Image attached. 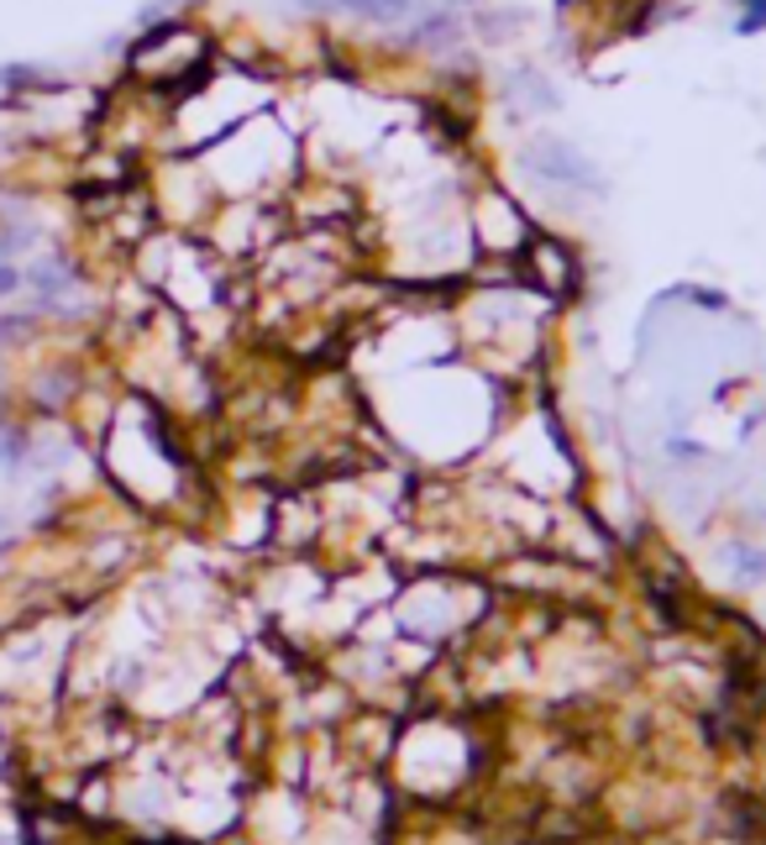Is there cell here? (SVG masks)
I'll return each mask as SVG.
<instances>
[{
	"instance_id": "1",
	"label": "cell",
	"mask_w": 766,
	"mask_h": 845,
	"mask_svg": "<svg viewBox=\"0 0 766 845\" xmlns=\"http://www.w3.org/2000/svg\"><path fill=\"white\" fill-rule=\"evenodd\" d=\"M258 111H273V69H252V64H221L205 74L200 84H190L179 100L164 105V132L168 147L200 158L205 147H216L221 137H232L241 121H252Z\"/></svg>"
},
{
	"instance_id": "2",
	"label": "cell",
	"mask_w": 766,
	"mask_h": 845,
	"mask_svg": "<svg viewBox=\"0 0 766 845\" xmlns=\"http://www.w3.org/2000/svg\"><path fill=\"white\" fill-rule=\"evenodd\" d=\"M300 137L284 126V116L258 111L252 121H241L232 137H221L216 147H205L194 164L205 173V184L216 200H268L284 184H294L300 173Z\"/></svg>"
},
{
	"instance_id": "3",
	"label": "cell",
	"mask_w": 766,
	"mask_h": 845,
	"mask_svg": "<svg viewBox=\"0 0 766 845\" xmlns=\"http://www.w3.org/2000/svg\"><path fill=\"white\" fill-rule=\"evenodd\" d=\"M221 43L194 22V16H164V22H147L143 37L126 53V79L153 95L158 105L179 100L190 84H200L205 74L216 69Z\"/></svg>"
},
{
	"instance_id": "4",
	"label": "cell",
	"mask_w": 766,
	"mask_h": 845,
	"mask_svg": "<svg viewBox=\"0 0 766 845\" xmlns=\"http://www.w3.org/2000/svg\"><path fill=\"white\" fill-rule=\"evenodd\" d=\"M468 232H473L478 258H520V247L536 237V221L526 216V205L504 184L478 179L473 194H468Z\"/></svg>"
},
{
	"instance_id": "5",
	"label": "cell",
	"mask_w": 766,
	"mask_h": 845,
	"mask_svg": "<svg viewBox=\"0 0 766 845\" xmlns=\"http://www.w3.org/2000/svg\"><path fill=\"white\" fill-rule=\"evenodd\" d=\"M520 169L547 184V190H562V194H604V173L599 164L583 153V147L562 143V137H530L520 147Z\"/></svg>"
},
{
	"instance_id": "6",
	"label": "cell",
	"mask_w": 766,
	"mask_h": 845,
	"mask_svg": "<svg viewBox=\"0 0 766 845\" xmlns=\"http://www.w3.org/2000/svg\"><path fill=\"white\" fill-rule=\"evenodd\" d=\"M520 284L526 290H541L547 300H573L583 290V258L567 237L556 232H536V237L520 247Z\"/></svg>"
},
{
	"instance_id": "7",
	"label": "cell",
	"mask_w": 766,
	"mask_h": 845,
	"mask_svg": "<svg viewBox=\"0 0 766 845\" xmlns=\"http://www.w3.org/2000/svg\"><path fill=\"white\" fill-rule=\"evenodd\" d=\"M26 405L37 415H64L69 405H79V394H85V373H79V362L74 358H48L37 362L32 373H26Z\"/></svg>"
},
{
	"instance_id": "8",
	"label": "cell",
	"mask_w": 766,
	"mask_h": 845,
	"mask_svg": "<svg viewBox=\"0 0 766 845\" xmlns=\"http://www.w3.org/2000/svg\"><path fill=\"white\" fill-rule=\"evenodd\" d=\"M509 100H515L520 111H530V116L556 111V90H551V79L541 69H515L509 74Z\"/></svg>"
},
{
	"instance_id": "9",
	"label": "cell",
	"mask_w": 766,
	"mask_h": 845,
	"mask_svg": "<svg viewBox=\"0 0 766 845\" xmlns=\"http://www.w3.org/2000/svg\"><path fill=\"white\" fill-rule=\"evenodd\" d=\"M735 32H741V37L766 32V0H741V22H735Z\"/></svg>"
},
{
	"instance_id": "10",
	"label": "cell",
	"mask_w": 766,
	"mask_h": 845,
	"mask_svg": "<svg viewBox=\"0 0 766 845\" xmlns=\"http://www.w3.org/2000/svg\"><path fill=\"white\" fill-rule=\"evenodd\" d=\"M436 5H447V11H473L478 0H436Z\"/></svg>"
},
{
	"instance_id": "11",
	"label": "cell",
	"mask_w": 766,
	"mask_h": 845,
	"mask_svg": "<svg viewBox=\"0 0 766 845\" xmlns=\"http://www.w3.org/2000/svg\"><path fill=\"white\" fill-rule=\"evenodd\" d=\"M0 531H5V515H0Z\"/></svg>"
}]
</instances>
